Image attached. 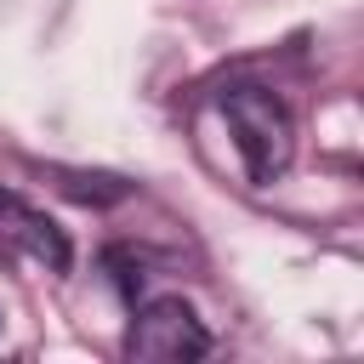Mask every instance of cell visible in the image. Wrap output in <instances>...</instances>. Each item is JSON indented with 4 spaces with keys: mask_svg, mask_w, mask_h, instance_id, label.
<instances>
[{
    "mask_svg": "<svg viewBox=\"0 0 364 364\" xmlns=\"http://www.w3.org/2000/svg\"><path fill=\"white\" fill-rule=\"evenodd\" d=\"M222 114H228V131L239 142V159H245V176L256 188L279 182L296 159V125H290V108L267 91V85H228L222 91Z\"/></svg>",
    "mask_w": 364,
    "mask_h": 364,
    "instance_id": "obj_1",
    "label": "cell"
},
{
    "mask_svg": "<svg viewBox=\"0 0 364 364\" xmlns=\"http://www.w3.org/2000/svg\"><path fill=\"white\" fill-rule=\"evenodd\" d=\"M125 353L142 358V364H188V358L210 353V330L182 296H159V301H142L131 313Z\"/></svg>",
    "mask_w": 364,
    "mask_h": 364,
    "instance_id": "obj_2",
    "label": "cell"
},
{
    "mask_svg": "<svg viewBox=\"0 0 364 364\" xmlns=\"http://www.w3.org/2000/svg\"><path fill=\"white\" fill-rule=\"evenodd\" d=\"M0 256H34L46 273H68L74 250L63 239V228L40 210H28L17 193L0 188Z\"/></svg>",
    "mask_w": 364,
    "mask_h": 364,
    "instance_id": "obj_3",
    "label": "cell"
},
{
    "mask_svg": "<svg viewBox=\"0 0 364 364\" xmlns=\"http://www.w3.org/2000/svg\"><path fill=\"white\" fill-rule=\"evenodd\" d=\"M51 182L68 199H80V205H119L131 193V182L125 176H108V171H51Z\"/></svg>",
    "mask_w": 364,
    "mask_h": 364,
    "instance_id": "obj_4",
    "label": "cell"
}]
</instances>
